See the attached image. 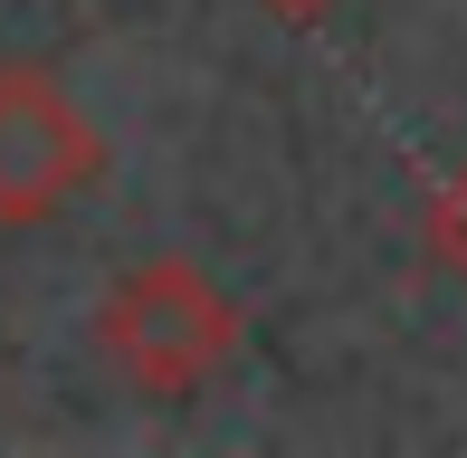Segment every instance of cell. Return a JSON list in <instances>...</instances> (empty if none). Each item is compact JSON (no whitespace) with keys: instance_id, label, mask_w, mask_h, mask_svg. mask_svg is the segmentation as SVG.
Wrapping results in <instances>:
<instances>
[{"instance_id":"obj_4","label":"cell","mask_w":467,"mask_h":458,"mask_svg":"<svg viewBox=\"0 0 467 458\" xmlns=\"http://www.w3.org/2000/svg\"><path fill=\"white\" fill-rule=\"evenodd\" d=\"M267 10H277L286 29H315V19H334V10H344V0H267Z\"/></svg>"},{"instance_id":"obj_3","label":"cell","mask_w":467,"mask_h":458,"mask_svg":"<svg viewBox=\"0 0 467 458\" xmlns=\"http://www.w3.org/2000/svg\"><path fill=\"white\" fill-rule=\"evenodd\" d=\"M420 258L467 286V162H449V172L420 192Z\"/></svg>"},{"instance_id":"obj_2","label":"cell","mask_w":467,"mask_h":458,"mask_svg":"<svg viewBox=\"0 0 467 458\" xmlns=\"http://www.w3.org/2000/svg\"><path fill=\"white\" fill-rule=\"evenodd\" d=\"M105 182V124L48 57H0V229H48Z\"/></svg>"},{"instance_id":"obj_1","label":"cell","mask_w":467,"mask_h":458,"mask_svg":"<svg viewBox=\"0 0 467 458\" xmlns=\"http://www.w3.org/2000/svg\"><path fill=\"white\" fill-rule=\"evenodd\" d=\"M248 344V316L201 258L162 248V258H134L105 277L96 297V353L124 391L143 401H201Z\"/></svg>"}]
</instances>
